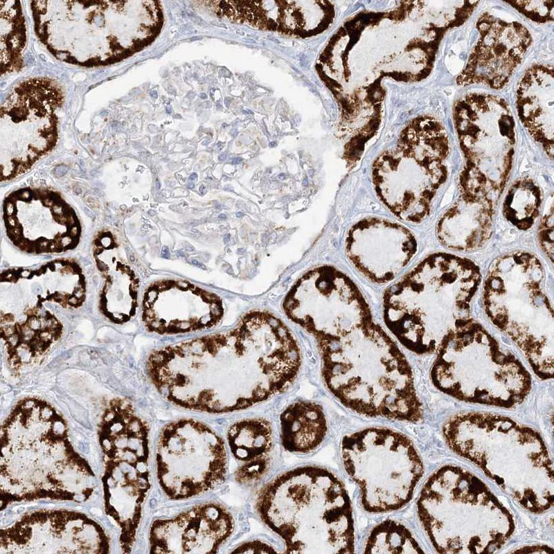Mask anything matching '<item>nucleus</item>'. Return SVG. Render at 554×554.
I'll use <instances>...</instances> for the list:
<instances>
[{"instance_id": "nucleus-1", "label": "nucleus", "mask_w": 554, "mask_h": 554, "mask_svg": "<svg viewBox=\"0 0 554 554\" xmlns=\"http://www.w3.org/2000/svg\"><path fill=\"white\" fill-rule=\"evenodd\" d=\"M301 365L289 329L262 310L231 330L169 345L149 356L159 392L185 409L213 413L247 409L286 389Z\"/></svg>"}, {"instance_id": "nucleus-2", "label": "nucleus", "mask_w": 554, "mask_h": 554, "mask_svg": "<svg viewBox=\"0 0 554 554\" xmlns=\"http://www.w3.org/2000/svg\"><path fill=\"white\" fill-rule=\"evenodd\" d=\"M317 343L325 384L345 406L369 417L422 419L411 368L373 320L341 337Z\"/></svg>"}, {"instance_id": "nucleus-3", "label": "nucleus", "mask_w": 554, "mask_h": 554, "mask_svg": "<svg viewBox=\"0 0 554 554\" xmlns=\"http://www.w3.org/2000/svg\"><path fill=\"white\" fill-rule=\"evenodd\" d=\"M157 1H33L37 36L58 60L82 66L123 60L161 28Z\"/></svg>"}, {"instance_id": "nucleus-4", "label": "nucleus", "mask_w": 554, "mask_h": 554, "mask_svg": "<svg viewBox=\"0 0 554 554\" xmlns=\"http://www.w3.org/2000/svg\"><path fill=\"white\" fill-rule=\"evenodd\" d=\"M481 278L479 268L469 259L431 254L386 289L384 323L411 352H435L449 334L472 320L471 303Z\"/></svg>"}, {"instance_id": "nucleus-5", "label": "nucleus", "mask_w": 554, "mask_h": 554, "mask_svg": "<svg viewBox=\"0 0 554 554\" xmlns=\"http://www.w3.org/2000/svg\"><path fill=\"white\" fill-rule=\"evenodd\" d=\"M256 510L284 542L289 553H352L355 531L351 501L342 481L328 470H289L258 493Z\"/></svg>"}, {"instance_id": "nucleus-6", "label": "nucleus", "mask_w": 554, "mask_h": 554, "mask_svg": "<svg viewBox=\"0 0 554 554\" xmlns=\"http://www.w3.org/2000/svg\"><path fill=\"white\" fill-rule=\"evenodd\" d=\"M543 278L535 255L501 256L488 273L483 304L492 323L517 345L535 374L546 380L553 375L554 319Z\"/></svg>"}, {"instance_id": "nucleus-7", "label": "nucleus", "mask_w": 554, "mask_h": 554, "mask_svg": "<svg viewBox=\"0 0 554 554\" xmlns=\"http://www.w3.org/2000/svg\"><path fill=\"white\" fill-rule=\"evenodd\" d=\"M436 352L431 382L460 400L509 408L531 389L522 363L473 320L449 334Z\"/></svg>"}, {"instance_id": "nucleus-8", "label": "nucleus", "mask_w": 554, "mask_h": 554, "mask_svg": "<svg viewBox=\"0 0 554 554\" xmlns=\"http://www.w3.org/2000/svg\"><path fill=\"white\" fill-rule=\"evenodd\" d=\"M449 141L431 116L415 119L402 132L395 150L379 157L372 169L377 195L400 219L420 222L447 177Z\"/></svg>"}, {"instance_id": "nucleus-9", "label": "nucleus", "mask_w": 554, "mask_h": 554, "mask_svg": "<svg viewBox=\"0 0 554 554\" xmlns=\"http://www.w3.org/2000/svg\"><path fill=\"white\" fill-rule=\"evenodd\" d=\"M454 118L465 165L459 176L461 194L488 197L501 195L515 153V122L506 101L485 93L458 100Z\"/></svg>"}, {"instance_id": "nucleus-10", "label": "nucleus", "mask_w": 554, "mask_h": 554, "mask_svg": "<svg viewBox=\"0 0 554 554\" xmlns=\"http://www.w3.org/2000/svg\"><path fill=\"white\" fill-rule=\"evenodd\" d=\"M344 469L358 485L361 504L371 513L395 510L413 495L422 465L411 441L385 428H367L344 436Z\"/></svg>"}, {"instance_id": "nucleus-11", "label": "nucleus", "mask_w": 554, "mask_h": 554, "mask_svg": "<svg viewBox=\"0 0 554 554\" xmlns=\"http://www.w3.org/2000/svg\"><path fill=\"white\" fill-rule=\"evenodd\" d=\"M60 85L48 78L17 84L1 107V178L30 168L57 140V111L64 102Z\"/></svg>"}, {"instance_id": "nucleus-12", "label": "nucleus", "mask_w": 554, "mask_h": 554, "mask_svg": "<svg viewBox=\"0 0 554 554\" xmlns=\"http://www.w3.org/2000/svg\"><path fill=\"white\" fill-rule=\"evenodd\" d=\"M159 483L168 497L180 500L208 492L224 479V443L206 425L181 419L163 429L157 457Z\"/></svg>"}, {"instance_id": "nucleus-13", "label": "nucleus", "mask_w": 554, "mask_h": 554, "mask_svg": "<svg viewBox=\"0 0 554 554\" xmlns=\"http://www.w3.org/2000/svg\"><path fill=\"white\" fill-rule=\"evenodd\" d=\"M287 316L317 341L342 337L373 320L370 307L355 283L331 266L303 275L286 295Z\"/></svg>"}, {"instance_id": "nucleus-14", "label": "nucleus", "mask_w": 554, "mask_h": 554, "mask_svg": "<svg viewBox=\"0 0 554 554\" xmlns=\"http://www.w3.org/2000/svg\"><path fill=\"white\" fill-rule=\"evenodd\" d=\"M6 233L15 246L28 253H60L78 244L81 227L75 212L57 193L23 188L4 200Z\"/></svg>"}, {"instance_id": "nucleus-15", "label": "nucleus", "mask_w": 554, "mask_h": 554, "mask_svg": "<svg viewBox=\"0 0 554 554\" xmlns=\"http://www.w3.org/2000/svg\"><path fill=\"white\" fill-rule=\"evenodd\" d=\"M224 312L217 295L182 280L154 283L145 291L142 303L145 326L161 334L211 328L220 321Z\"/></svg>"}, {"instance_id": "nucleus-16", "label": "nucleus", "mask_w": 554, "mask_h": 554, "mask_svg": "<svg viewBox=\"0 0 554 554\" xmlns=\"http://www.w3.org/2000/svg\"><path fill=\"white\" fill-rule=\"evenodd\" d=\"M476 28L480 37L456 82L500 89L521 63L532 42L531 35L517 21H506L487 12L479 19Z\"/></svg>"}, {"instance_id": "nucleus-17", "label": "nucleus", "mask_w": 554, "mask_h": 554, "mask_svg": "<svg viewBox=\"0 0 554 554\" xmlns=\"http://www.w3.org/2000/svg\"><path fill=\"white\" fill-rule=\"evenodd\" d=\"M417 250L413 235L406 227L384 219L370 217L355 224L346 242L353 266L373 282L393 280Z\"/></svg>"}, {"instance_id": "nucleus-18", "label": "nucleus", "mask_w": 554, "mask_h": 554, "mask_svg": "<svg viewBox=\"0 0 554 554\" xmlns=\"http://www.w3.org/2000/svg\"><path fill=\"white\" fill-rule=\"evenodd\" d=\"M233 528V518L224 506L198 505L173 518L156 521L151 530V549L154 553H216Z\"/></svg>"}, {"instance_id": "nucleus-19", "label": "nucleus", "mask_w": 554, "mask_h": 554, "mask_svg": "<svg viewBox=\"0 0 554 554\" xmlns=\"http://www.w3.org/2000/svg\"><path fill=\"white\" fill-rule=\"evenodd\" d=\"M63 326L41 303L28 307L18 316L1 315V337L10 368L17 372L42 355L62 335Z\"/></svg>"}, {"instance_id": "nucleus-20", "label": "nucleus", "mask_w": 554, "mask_h": 554, "mask_svg": "<svg viewBox=\"0 0 554 554\" xmlns=\"http://www.w3.org/2000/svg\"><path fill=\"white\" fill-rule=\"evenodd\" d=\"M554 79L552 67L529 68L519 83L517 106L520 120L547 154L553 155Z\"/></svg>"}, {"instance_id": "nucleus-21", "label": "nucleus", "mask_w": 554, "mask_h": 554, "mask_svg": "<svg viewBox=\"0 0 554 554\" xmlns=\"http://www.w3.org/2000/svg\"><path fill=\"white\" fill-rule=\"evenodd\" d=\"M493 213L492 199L461 194L456 203L438 220L437 238L449 249H477L490 237Z\"/></svg>"}, {"instance_id": "nucleus-22", "label": "nucleus", "mask_w": 554, "mask_h": 554, "mask_svg": "<svg viewBox=\"0 0 554 554\" xmlns=\"http://www.w3.org/2000/svg\"><path fill=\"white\" fill-rule=\"evenodd\" d=\"M227 440L234 457L242 463L235 472L238 482L249 483L265 474L273 443L271 427L267 420L252 418L234 423L229 429Z\"/></svg>"}, {"instance_id": "nucleus-23", "label": "nucleus", "mask_w": 554, "mask_h": 554, "mask_svg": "<svg viewBox=\"0 0 554 554\" xmlns=\"http://www.w3.org/2000/svg\"><path fill=\"white\" fill-rule=\"evenodd\" d=\"M104 284L100 294V310L114 323L130 320L138 306V280L133 271L113 253H94Z\"/></svg>"}, {"instance_id": "nucleus-24", "label": "nucleus", "mask_w": 554, "mask_h": 554, "mask_svg": "<svg viewBox=\"0 0 554 554\" xmlns=\"http://www.w3.org/2000/svg\"><path fill=\"white\" fill-rule=\"evenodd\" d=\"M22 269L30 279L37 303L50 301L64 308H78L85 299L86 283L79 265L72 260H57L37 269Z\"/></svg>"}, {"instance_id": "nucleus-25", "label": "nucleus", "mask_w": 554, "mask_h": 554, "mask_svg": "<svg viewBox=\"0 0 554 554\" xmlns=\"http://www.w3.org/2000/svg\"><path fill=\"white\" fill-rule=\"evenodd\" d=\"M280 438L292 453L305 454L323 441L328 423L321 407L312 402L298 401L288 406L280 416Z\"/></svg>"}, {"instance_id": "nucleus-26", "label": "nucleus", "mask_w": 554, "mask_h": 554, "mask_svg": "<svg viewBox=\"0 0 554 554\" xmlns=\"http://www.w3.org/2000/svg\"><path fill=\"white\" fill-rule=\"evenodd\" d=\"M1 75L19 70L26 42V29L21 3L0 1Z\"/></svg>"}, {"instance_id": "nucleus-27", "label": "nucleus", "mask_w": 554, "mask_h": 554, "mask_svg": "<svg viewBox=\"0 0 554 554\" xmlns=\"http://www.w3.org/2000/svg\"><path fill=\"white\" fill-rule=\"evenodd\" d=\"M542 193L535 181L521 178L515 181L507 191L503 203L505 218L520 230H527L539 215Z\"/></svg>"}, {"instance_id": "nucleus-28", "label": "nucleus", "mask_w": 554, "mask_h": 554, "mask_svg": "<svg viewBox=\"0 0 554 554\" xmlns=\"http://www.w3.org/2000/svg\"><path fill=\"white\" fill-rule=\"evenodd\" d=\"M364 553H420L411 533L400 523L388 519L376 525L364 543Z\"/></svg>"}, {"instance_id": "nucleus-29", "label": "nucleus", "mask_w": 554, "mask_h": 554, "mask_svg": "<svg viewBox=\"0 0 554 554\" xmlns=\"http://www.w3.org/2000/svg\"><path fill=\"white\" fill-rule=\"evenodd\" d=\"M508 3L536 22L545 23L553 20V1H513Z\"/></svg>"}, {"instance_id": "nucleus-30", "label": "nucleus", "mask_w": 554, "mask_h": 554, "mask_svg": "<svg viewBox=\"0 0 554 554\" xmlns=\"http://www.w3.org/2000/svg\"><path fill=\"white\" fill-rule=\"evenodd\" d=\"M538 240L542 249L553 261V209L542 217L538 230Z\"/></svg>"}, {"instance_id": "nucleus-31", "label": "nucleus", "mask_w": 554, "mask_h": 554, "mask_svg": "<svg viewBox=\"0 0 554 554\" xmlns=\"http://www.w3.org/2000/svg\"><path fill=\"white\" fill-rule=\"evenodd\" d=\"M235 553H277L274 546L268 543L254 540L239 545L232 551Z\"/></svg>"}, {"instance_id": "nucleus-32", "label": "nucleus", "mask_w": 554, "mask_h": 554, "mask_svg": "<svg viewBox=\"0 0 554 554\" xmlns=\"http://www.w3.org/2000/svg\"><path fill=\"white\" fill-rule=\"evenodd\" d=\"M170 251L168 247L164 246L161 249V256L165 258H168L170 257Z\"/></svg>"}, {"instance_id": "nucleus-33", "label": "nucleus", "mask_w": 554, "mask_h": 554, "mask_svg": "<svg viewBox=\"0 0 554 554\" xmlns=\"http://www.w3.org/2000/svg\"><path fill=\"white\" fill-rule=\"evenodd\" d=\"M197 178V173H193L192 175H190L189 176V178H188V179H189L190 181H193V180H195Z\"/></svg>"}, {"instance_id": "nucleus-34", "label": "nucleus", "mask_w": 554, "mask_h": 554, "mask_svg": "<svg viewBox=\"0 0 554 554\" xmlns=\"http://www.w3.org/2000/svg\"><path fill=\"white\" fill-rule=\"evenodd\" d=\"M229 239H230V234L225 235L223 238L224 242L227 243L229 241Z\"/></svg>"}, {"instance_id": "nucleus-35", "label": "nucleus", "mask_w": 554, "mask_h": 554, "mask_svg": "<svg viewBox=\"0 0 554 554\" xmlns=\"http://www.w3.org/2000/svg\"><path fill=\"white\" fill-rule=\"evenodd\" d=\"M241 161H242L241 158L237 157V158H235L233 160V164H238Z\"/></svg>"}, {"instance_id": "nucleus-36", "label": "nucleus", "mask_w": 554, "mask_h": 554, "mask_svg": "<svg viewBox=\"0 0 554 554\" xmlns=\"http://www.w3.org/2000/svg\"><path fill=\"white\" fill-rule=\"evenodd\" d=\"M206 188L203 185H202L199 188V193L203 195L206 193Z\"/></svg>"}, {"instance_id": "nucleus-37", "label": "nucleus", "mask_w": 554, "mask_h": 554, "mask_svg": "<svg viewBox=\"0 0 554 554\" xmlns=\"http://www.w3.org/2000/svg\"><path fill=\"white\" fill-rule=\"evenodd\" d=\"M218 219L220 220H226V216L225 214L222 213V214L219 215Z\"/></svg>"}, {"instance_id": "nucleus-38", "label": "nucleus", "mask_w": 554, "mask_h": 554, "mask_svg": "<svg viewBox=\"0 0 554 554\" xmlns=\"http://www.w3.org/2000/svg\"><path fill=\"white\" fill-rule=\"evenodd\" d=\"M186 249L188 250V251H194V248L190 244L186 245Z\"/></svg>"}, {"instance_id": "nucleus-39", "label": "nucleus", "mask_w": 554, "mask_h": 554, "mask_svg": "<svg viewBox=\"0 0 554 554\" xmlns=\"http://www.w3.org/2000/svg\"><path fill=\"white\" fill-rule=\"evenodd\" d=\"M191 262L193 264L195 265H197V266H199V267H204L203 265L199 263L197 260H191Z\"/></svg>"}, {"instance_id": "nucleus-40", "label": "nucleus", "mask_w": 554, "mask_h": 554, "mask_svg": "<svg viewBox=\"0 0 554 554\" xmlns=\"http://www.w3.org/2000/svg\"><path fill=\"white\" fill-rule=\"evenodd\" d=\"M243 216H244V213H242V212H238V213H236V217H237L240 218V217H242Z\"/></svg>"}, {"instance_id": "nucleus-41", "label": "nucleus", "mask_w": 554, "mask_h": 554, "mask_svg": "<svg viewBox=\"0 0 554 554\" xmlns=\"http://www.w3.org/2000/svg\"><path fill=\"white\" fill-rule=\"evenodd\" d=\"M177 253L178 256H184V252L182 251H181V250L177 251Z\"/></svg>"}, {"instance_id": "nucleus-42", "label": "nucleus", "mask_w": 554, "mask_h": 554, "mask_svg": "<svg viewBox=\"0 0 554 554\" xmlns=\"http://www.w3.org/2000/svg\"><path fill=\"white\" fill-rule=\"evenodd\" d=\"M219 159L220 161H224L225 159V155L224 154L220 155V157H219Z\"/></svg>"}, {"instance_id": "nucleus-43", "label": "nucleus", "mask_w": 554, "mask_h": 554, "mask_svg": "<svg viewBox=\"0 0 554 554\" xmlns=\"http://www.w3.org/2000/svg\"><path fill=\"white\" fill-rule=\"evenodd\" d=\"M187 187L188 188H193L194 187V184H188Z\"/></svg>"}]
</instances>
